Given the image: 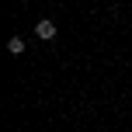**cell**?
<instances>
[{
  "instance_id": "cell-1",
  "label": "cell",
  "mask_w": 132,
  "mask_h": 132,
  "mask_svg": "<svg viewBox=\"0 0 132 132\" xmlns=\"http://www.w3.org/2000/svg\"><path fill=\"white\" fill-rule=\"evenodd\" d=\"M35 35H38L42 42H52L56 35H59V28H56V21H49V18H42L38 24H35Z\"/></svg>"
},
{
  "instance_id": "cell-2",
  "label": "cell",
  "mask_w": 132,
  "mask_h": 132,
  "mask_svg": "<svg viewBox=\"0 0 132 132\" xmlns=\"http://www.w3.org/2000/svg\"><path fill=\"white\" fill-rule=\"evenodd\" d=\"M7 52H11V56H21V52H24V42H21V35H14V38L7 42Z\"/></svg>"
}]
</instances>
